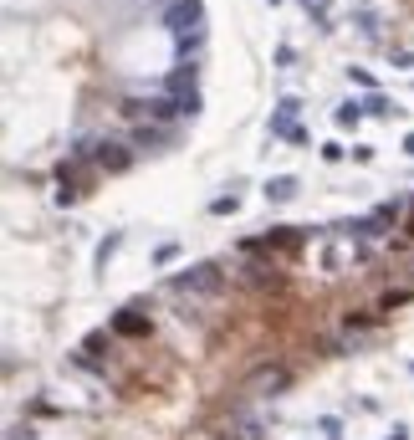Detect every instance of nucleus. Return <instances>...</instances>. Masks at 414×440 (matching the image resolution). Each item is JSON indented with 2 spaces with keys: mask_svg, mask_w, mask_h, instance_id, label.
<instances>
[{
  "mask_svg": "<svg viewBox=\"0 0 414 440\" xmlns=\"http://www.w3.org/2000/svg\"><path fill=\"white\" fill-rule=\"evenodd\" d=\"M118 113H123V118H133V123H169L179 113V102L174 98H123Z\"/></svg>",
  "mask_w": 414,
  "mask_h": 440,
  "instance_id": "obj_1",
  "label": "nucleus"
},
{
  "mask_svg": "<svg viewBox=\"0 0 414 440\" xmlns=\"http://www.w3.org/2000/svg\"><path fill=\"white\" fill-rule=\"evenodd\" d=\"M292 384V369H281V364H261L256 374H245V384H241V394L245 399H271V394H281Z\"/></svg>",
  "mask_w": 414,
  "mask_h": 440,
  "instance_id": "obj_2",
  "label": "nucleus"
},
{
  "mask_svg": "<svg viewBox=\"0 0 414 440\" xmlns=\"http://www.w3.org/2000/svg\"><path fill=\"white\" fill-rule=\"evenodd\" d=\"M220 282H225V277H220V266H215V262H195V266L179 271L169 287H174V292H220Z\"/></svg>",
  "mask_w": 414,
  "mask_h": 440,
  "instance_id": "obj_3",
  "label": "nucleus"
},
{
  "mask_svg": "<svg viewBox=\"0 0 414 440\" xmlns=\"http://www.w3.org/2000/svg\"><path fill=\"white\" fill-rule=\"evenodd\" d=\"M164 26H169L174 36L205 31V6L200 0H174V6H164Z\"/></svg>",
  "mask_w": 414,
  "mask_h": 440,
  "instance_id": "obj_4",
  "label": "nucleus"
},
{
  "mask_svg": "<svg viewBox=\"0 0 414 440\" xmlns=\"http://www.w3.org/2000/svg\"><path fill=\"white\" fill-rule=\"evenodd\" d=\"M93 159H97V169L123 174L128 164H133V149H128V144H118V138H102V144H93Z\"/></svg>",
  "mask_w": 414,
  "mask_h": 440,
  "instance_id": "obj_5",
  "label": "nucleus"
},
{
  "mask_svg": "<svg viewBox=\"0 0 414 440\" xmlns=\"http://www.w3.org/2000/svg\"><path fill=\"white\" fill-rule=\"evenodd\" d=\"M113 333H123V338H144V333H149V318L138 313V307H123V313L113 318Z\"/></svg>",
  "mask_w": 414,
  "mask_h": 440,
  "instance_id": "obj_6",
  "label": "nucleus"
},
{
  "mask_svg": "<svg viewBox=\"0 0 414 440\" xmlns=\"http://www.w3.org/2000/svg\"><path fill=\"white\" fill-rule=\"evenodd\" d=\"M195 77H200V67H195V62H179V72L169 77V93H174V98L195 93Z\"/></svg>",
  "mask_w": 414,
  "mask_h": 440,
  "instance_id": "obj_7",
  "label": "nucleus"
},
{
  "mask_svg": "<svg viewBox=\"0 0 414 440\" xmlns=\"http://www.w3.org/2000/svg\"><path fill=\"white\" fill-rule=\"evenodd\" d=\"M133 144H138V149H164V144H169V134H164V123H144V128L133 134Z\"/></svg>",
  "mask_w": 414,
  "mask_h": 440,
  "instance_id": "obj_8",
  "label": "nucleus"
},
{
  "mask_svg": "<svg viewBox=\"0 0 414 440\" xmlns=\"http://www.w3.org/2000/svg\"><path fill=\"white\" fill-rule=\"evenodd\" d=\"M292 195H297V179H292V174H276V179L266 185V200H276V205L292 200Z\"/></svg>",
  "mask_w": 414,
  "mask_h": 440,
  "instance_id": "obj_9",
  "label": "nucleus"
},
{
  "mask_svg": "<svg viewBox=\"0 0 414 440\" xmlns=\"http://www.w3.org/2000/svg\"><path fill=\"white\" fill-rule=\"evenodd\" d=\"M358 113H364L358 102H343V108L332 113V118H338V128H353V123H358Z\"/></svg>",
  "mask_w": 414,
  "mask_h": 440,
  "instance_id": "obj_10",
  "label": "nucleus"
},
{
  "mask_svg": "<svg viewBox=\"0 0 414 440\" xmlns=\"http://www.w3.org/2000/svg\"><path fill=\"white\" fill-rule=\"evenodd\" d=\"M364 108H368V113H379V118H389V113H399L394 102H389V98H379V93H373V98L364 102Z\"/></svg>",
  "mask_w": 414,
  "mask_h": 440,
  "instance_id": "obj_11",
  "label": "nucleus"
},
{
  "mask_svg": "<svg viewBox=\"0 0 414 440\" xmlns=\"http://www.w3.org/2000/svg\"><path fill=\"white\" fill-rule=\"evenodd\" d=\"M210 210H215V215H236V210H241V195H220Z\"/></svg>",
  "mask_w": 414,
  "mask_h": 440,
  "instance_id": "obj_12",
  "label": "nucleus"
},
{
  "mask_svg": "<svg viewBox=\"0 0 414 440\" xmlns=\"http://www.w3.org/2000/svg\"><path fill=\"white\" fill-rule=\"evenodd\" d=\"M179 102V113H185V118H195L200 113V93H185V98H174Z\"/></svg>",
  "mask_w": 414,
  "mask_h": 440,
  "instance_id": "obj_13",
  "label": "nucleus"
},
{
  "mask_svg": "<svg viewBox=\"0 0 414 440\" xmlns=\"http://www.w3.org/2000/svg\"><path fill=\"white\" fill-rule=\"evenodd\" d=\"M118 246H123V236H108V241H102V246H97V266H108V256L118 251Z\"/></svg>",
  "mask_w": 414,
  "mask_h": 440,
  "instance_id": "obj_14",
  "label": "nucleus"
},
{
  "mask_svg": "<svg viewBox=\"0 0 414 440\" xmlns=\"http://www.w3.org/2000/svg\"><path fill=\"white\" fill-rule=\"evenodd\" d=\"M379 322V313H348V328H373Z\"/></svg>",
  "mask_w": 414,
  "mask_h": 440,
  "instance_id": "obj_15",
  "label": "nucleus"
},
{
  "mask_svg": "<svg viewBox=\"0 0 414 440\" xmlns=\"http://www.w3.org/2000/svg\"><path fill=\"white\" fill-rule=\"evenodd\" d=\"M10 440H41V435H36L31 425H16V430H10Z\"/></svg>",
  "mask_w": 414,
  "mask_h": 440,
  "instance_id": "obj_16",
  "label": "nucleus"
},
{
  "mask_svg": "<svg viewBox=\"0 0 414 440\" xmlns=\"http://www.w3.org/2000/svg\"><path fill=\"white\" fill-rule=\"evenodd\" d=\"M389 440H409V430H404V425H394V435Z\"/></svg>",
  "mask_w": 414,
  "mask_h": 440,
  "instance_id": "obj_17",
  "label": "nucleus"
},
{
  "mask_svg": "<svg viewBox=\"0 0 414 440\" xmlns=\"http://www.w3.org/2000/svg\"><path fill=\"white\" fill-rule=\"evenodd\" d=\"M307 10H328V0H307Z\"/></svg>",
  "mask_w": 414,
  "mask_h": 440,
  "instance_id": "obj_18",
  "label": "nucleus"
},
{
  "mask_svg": "<svg viewBox=\"0 0 414 440\" xmlns=\"http://www.w3.org/2000/svg\"><path fill=\"white\" fill-rule=\"evenodd\" d=\"M404 154H409V159H414V134H409V138H404Z\"/></svg>",
  "mask_w": 414,
  "mask_h": 440,
  "instance_id": "obj_19",
  "label": "nucleus"
}]
</instances>
